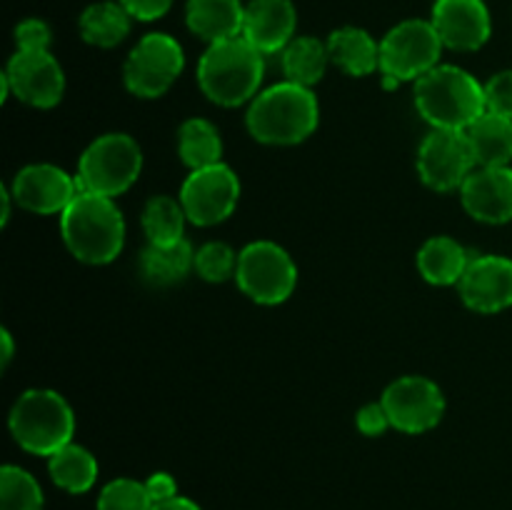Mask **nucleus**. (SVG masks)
<instances>
[{"instance_id":"f257e3e1","label":"nucleus","mask_w":512,"mask_h":510,"mask_svg":"<svg viewBox=\"0 0 512 510\" xmlns=\"http://www.w3.org/2000/svg\"><path fill=\"white\" fill-rule=\"evenodd\" d=\"M250 135L265 145H298L315 133L320 123L318 98L298 83L273 85L250 103L245 115Z\"/></svg>"},{"instance_id":"f03ea898","label":"nucleus","mask_w":512,"mask_h":510,"mask_svg":"<svg viewBox=\"0 0 512 510\" xmlns=\"http://www.w3.org/2000/svg\"><path fill=\"white\" fill-rule=\"evenodd\" d=\"M60 235L78 260L88 265L113 263L125 245V220L113 198L78 193L60 213Z\"/></svg>"},{"instance_id":"7ed1b4c3","label":"nucleus","mask_w":512,"mask_h":510,"mask_svg":"<svg viewBox=\"0 0 512 510\" xmlns=\"http://www.w3.org/2000/svg\"><path fill=\"white\" fill-rule=\"evenodd\" d=\"M265 55L243 35L208 45L198 63V85L223 108L253 103L265 78Z\"/></svg>"},{"instance_id":"20e7f679","label":"nucleus","mask_w":512,"mask_h":510,"mask_svg":"<svg viewBox=\"0 0 512 510\" xmlns=\"http://www.w3.org/2000/svg\"><path fill=\"white\" fill-rule=\"evenodd\" d=\"M415 108L440 130H468L485 113V85L458 65H438L415 80Z\"/></svg>"},{"instance_id":"39448f33","label":"nucleus","mask_w":512,"mask_h":510,"mask_svg":"<svg viewBox=\"0 0 512 510\" xmlns=\"http://www.w3.org/2000/svg\"><path fill=\"white\" fill-rule=\"evenodd\" d=\"M10 433L23 450L50 458L73 443V408L55 390H25L10 410Z\"/></svg>"},{"instance_id":"423d86ee","label":"nucleus","mask_w":512,"mask_h":510,"mask_svg":"<svg viewBox=\"0 0 512 510\" xmlns=\"http://www.w3.org/2000/svg\"><path fill=\"white\" fill-rule=\"evenodd\" d=\"M140 170H143L140 145L125 133H105L95 138L80 155L75 183L80 193L118 198L125 190L133 188Z\"/></svg>"},{"instance_id":"0eeeda50","label":"nucleus","mask_w":512,"mask_h":510,"mask_svg":"<svg viewBox=\"0 0 512 510\" xmlns=\"http://www.w3.org/2000/svg\"><path fill=\"white\" fill-rule=\"evenodd\" d=\"M235 283L260 305H278L293 295L298 285V268L288 250L270 240H255L238 253Z\"/></svg>"},{"instance_id":"6e6552de","label":"nucleus","mask_w":512,"mask_h":510,"mask_svg":"<svg viewBox=\"0 0 512 510\" xmlns=\"http://www.w3.org/2000/svg\"><path fill=\"white\" fill-rule=\"evenodd\" d=\"M443 40L430 20H403L380 40V73L400 80H418L440 65Z\"/></svg>"},{"instance_id":"1a4fd4ad","label":"nucleus","mask_w":512,"mask_h":510,"mask_svg":"<svg viewBox=\"0 0 512 510\" xmlns=\"http://www.w3.org/2000/svg\"><path fill=\"white\" fill-rule=\"evenodd\" d=\"M183 68L185 53L178 40L168 33H148L125 60V88L138 98H160L180 78Z\"/></svg>"},{"instance_id":"9d476101","label":"nucleus","mask_w":512,"mask_h":510,"mask_svg":"<svg viewBox=\"0 0 512 510\" xmlns=\"http://www.w3.org/2000/svg\"><path fill=\"white\" fill-rule=\"evenodd\" d=\"M478 168L473 145L465 130L433 128L418 148V175L438 193L463 188L468 175Z\"/></svg>"},{"instance_id":"9b49d317","label":"nucleus","mask_w":512,"mask_h":510,"mask_svg":"<svg viewBox=\"0 0 512 510\" xmlns=\"http://www.w3.org/2000/svg\"><path fill=\"white\" fill-rule=\"evenodd\" d=\"M240 200V180L225 163L190 170L180 188V205L190 223L218 225L230 218Z\"/></svg>"},{"instance_id":"f8f14e48","label":"nucleus","mask_w":512,"mask_h":510,"mask_svg":"<svg viewBox=\"0 0 512 510\" xmlns=\"http://www.w3.org/2000/svg\"><path fill=\"white\" fill-rule=\"evenodd\" d=\"M380 403L388 413L390 425L400 433L410 435L433 430L445 413L443 390L423 375H405V378L393 380L385 388Z\"/></svg>"},{"instance_id":"ddd939ff","label":"nucleus","mask_w":512,"mask_h":510,"mask_svg":"<svg viewBox=\"0 0 512 510\" xmlns=\"http://www.w3.org/2000/svg\"><path fill=\"white\" fill-rule=\"evenodd\" d=\"M10 90L33 108H55L65 93V73L50 50H15L5 68Z\"/></svg>"},{"instance_id":"4468645a","label":"nucleus","mask_w":512,"mask_h":510,"mask_svg":"<svg viewBox=\"0 0 512 510\" xmlns=\"http://www.w3.org/2000/svg\"><path fill=\"white\" fill-rule=\"evenodd\" d=\"M10 193H13L15 203L28 213L53 215L63 213L80 190L75 175H68L55 165L35 163L18 170L13 185H10Z\"/></svg>"},{"instance_id":"2eb2a0df","label":"nucleus","mask_w":512,"mask_h":510,"mask_svg":"<svg viewBox=\"0 0 512 510\" xmlns=\"http://www.w3.org/2000/svg\"><path fill=\"white\" fill-rule=\"evenodd\" d=\"M460 298L475 313H500L512 305V260L503 255H475L458 283Z\"/></svg>"},{"instance_id":"dca6fc26","label":"nucleus","mask_w":512,"mask_h":510,"mask_svg":"<svg viewBox=\"0 0 512 510\" xmlns=\"http://www.w3.org/2000/svg\"><path fill=\"white\" fill-rule=\"evenodd\" d=\"M430 23L450 50H480L490 40L493 20L483 0H435Z\"/></svg>"},{"instance_id":"f3484780","label":"nucleus","mask_w":512,"mask_h":510,"mask_svg":"<svg viewBox=\"0 0 512 510\" xmlns=\"http://www.w3.org/2000/svg\"><path fill=\"white\" fill-rule=\"evenodd\" d=\"M460 200L470 218L500 225L512 220V168L478 165L460 188Z\"/></svg>"},{"instance_id":"a211bd4d","label":"nucleus","mask_w":512,"mask_h":510,"mask_svg":"<svg viewBox=\"0 0 512 510\" xmlns=\"http://www.w3.org/2000/svg\"><path fill=\"white\" fill-rule=\"evenodd\" d=\"M298 13L290 0H250L245 5L243 38L263 55L283 53L295 38Z\"/></svg>"},{"instance_id":"6ab92c4d","label":"nucleus","mask_w":512,"mask_h":510,"mask_svg":"<svg viewBox=\"0 0 512 510\" xmlns=\"http://www.w3.org/2000/svg\"><path fill=\"white\" fill-rule=\"evenodd\" d=\"M185 23L208 45L243 35L245 5L240 0H188Z\"/></svg>"},{"instance_id":"aec40b11","label":"nucleus","mask_w":512,"mask_h":510,"mask_svg":"<svg viewBox=\"0 0 512 510\" xmlns=\"http://www.w3.org/2000/svg\"><path fill=\"white\" fill-rule=\"evenodd\" d=\"M330 63L338 65L353 78L373 75L380 68V45L375 43L373 35L355 25L333 30L328 38Z\"/></svg>"},{"instance_id":"412c9836","label":"nucleus","mask_w":512,"mask_h":510,"mask_svg":"<svg viewBox=\"0 0 512 510\" xmlns=\"http://www.w3.org/2000/svg\"><path fill=\"white\" fill-rule=\"evenodd\" d=\"M473 255H468L463 243L448 235H435L418 250V270L428 283L455 285L463 280Z\"/></svg>"},{"instance_id":"4be33fe9","label":"nucleus","mask_w":512,"mask_h":510,"mask_svg":"<svg viewBox=\"0 0 512 510\" xmlns=\"http://www.w3.org/2000/svg\"><path fill=\"white\" fill-rule=\"evenodd\" d=\"M195 270V250L188 240L175 245H150L140 255V273L155 288H168L188 278Z\"/></svg>"},{"instance_id":"5701e85b","label":"nucleus","mask_w":512,"mask_h":510,"mask_svg":"<svg viewBox=\"0 0 512 510\" xmlns=\"http://www.w3.org/2000/svg\"><path fill=\"white\" fill-rule=\"evenodd\" d=\"M470 145L478 165H510L512 160V120L485 110L468 130Z\"/></svg>"},{"instance_id":"b1692460","label":"nucleus","mask_w":512,"mask_h":510,"mask_svg":"<svg viewBox=\"0 0 512 510\" xmlns=\"http://www.w3.org/2000/svg\"><path fill=\"white\" fill-rule=\"evenodd\" d=\"M280 63H283V73L290 83L313 88L315 83L323 80L325 68L330 63L328 43L313 38V35H300L285 45Z\"/></svg>"},{"instance_id":"393cba45","label":"nucleus","mask_w":512,"mask_h":510,"mask_svg":"<svg viewBox=\"0 0 512 510\" xmlns=\"http://www.w3.org/2000/svg\"><path fill=\"white\" fill-rule=\"evenodd\" d=\"M130 18L128 10L120 3H93L83 10L80 15V35L85 43L95 45V48H115L123 43L130 33Z\"/></svg>"},{"instance_id":"a878e982","label":"nucleus","mask_w":512,"mask_h":510,"mask_svg":"<svg viewBox=\"0 0 512 510\" xmlns=\"http://www.w3.org/2000/svg\"><path fill=\"white\" fill-rule=\"evenodd\" d=\"M50 478L68 493H88L98 480V460L83 445L68 443L48 460Z\"/></svg>"},{"instance_id":"bb28decb","label":"nucleus","mask_w":512,"mask_h":510,"mask_svg":"<svg viewBox=\"0 0 512 510\" xmlns=\"http://www.w3.org/2000/svg\"><path fill=\"white\" fill-rule=\"evenodd\" d=\"M178 153L180 160L190 170L208 168V165L223 163V140L218 128L205 118H190L178 130Z\"/></svg>"},{"instance_id":"cd10ccee","label":"nucleus","mask_w":512,"mask_h":510,"mask_svg":"<svg viewBox=\"0 0 512 510\" xmlns=\"http://www.w3.org/2000/svg\"><path fill=\"white\" fill-rule=\"evenodd\" d=\"M185 215L180 200L170 195H155L145 203L143 210V230L148 235L150 245H175L180 243L185 233Z\"/></svg>"},{"instance_id":"c85d7f7f","label":"nucleus","mask_w":512,"mask_h":510,"mask_svg":"<svg viewBox=\"0 0 512 510\" xmlns=\"http://www.w3.org/2000/svg\"><path fill=\"white\" fill-rule=\"evenodd\" d=\"M0 510H43V490L28 470L18 465L0 470Z\"/></svg>"},{"instance_id":"c756f323","label":"nucleus","mask_w":512,"mask_h":510,"mask_svg":"<svg viewBox=\"0 0 512 510\" xmlns=\"http://www.w3.org/2000/svg\"><path fill=\"white\" fill-rule=\"evenodd\" d=\"M145 483L133 478H115L100 490L98 510H153Z\"/></svg>"},{"instance_id":"7c9ffc66","label":"nucleus","mask_w":512,"mask_h":510,"mask_svg":"<svg viewBox=\"0 0 512 510\" xmlns=\"http://www.w3.org/2000/svg\"><path fill=\"white\" fill-rule=\"evenodd\" d=\"M235 270H238V253L228 243L213 240L195 250V273L208 283H223V280L235 278Z\"/></svg>"},{"instance_id":"2f4dec72","label":"nucleus","mask_w":512,"mask_h":510,"mask_svg":"<svg viewBox=\"0 0 512 510\" xmlns=\"http://www.w3.org/2000/svg\"><path fill=\"white\" fill-rule=\"evenodd\" d=\"M485 108L512 120V70L495 73L485 83Z\"/></svg>"},{"instance_id":"473e14b6","label":"nucleus","mask_w":512,"mask_h":510,"mask_svg":"<svg viewBox=\"0 0 512 510\" xmlns=\"http://www.w3.org/2000/svg\"><path fill=\"white\" fill-rule=\"evenodd\" d=\"M50 43H53V33H50L45 20L28 18L15 25V45H18V50H50Z\"/></svg>"},{"instance_id":"72a5a7b5","label":"nucleus","mask_w":512,"mask_h":510,"mask_svg":"<svg viewBox=\"0 0 512 510\" xmlns=\"http://www.w3.org/2000/svg\"><path fill=\"white\" fill-rule=\"evenodd\" d=\"M355 425H358L360 433L368 435V438H375V435H383L385 430L393 428V425H390L388 413H385L383 403L363 405V408L358 410V415H355Z\"/></svg>"},{"instance_id":"f704fd0d","label":"nucleus","mask_w":512,"mask_h":510,"mask_svg":"<svg viewBox=\"0 0 512 510\" xmlns=\"http://www.w3.org/2000/svg\"><path fill=\"white\" fill-rule=\"evenodd\" d=\"M118 3L128 10L133 20L150 23V20L163 18L170 10V5H173V0H118Z\"/></svg>"},{"instance_id":"c9c22d12","label":"nucleus","mask_w":512,"mask_h":510,"mask_svg":"<svg viewBox=\"0 0 512 510\" xmlns=\"http://www.w3.org/2000/svg\"><path fill=\"white\" fill-rule=\"evenodd\" d=\"M145 488H148L153 505L168 503V500L178 498V483H175V478L170 473H153L145 480Z\"/></svg>"},{"instance_id":"e433bc0d","label":"nucleus","mask_w":512,"mask_h":510,"mask_svg":"<svg viewBox=\"0 0 512 510\" xmlns=\"http://www.w3.org/2000/svg\"><path fill=\"white\" fill-rule=\"evenodd\" d=\"M153 510H200V505L193 503V500H190V498H183V495H178V498L168 500V503L155 505Z\"/></svg>"},{"instance_id":"4c0bfd02","label":"nucleus","mask_w":512,"mask_h":510,"mask_svg":"<svg viewBox=\"0 0 512 510\" xmlns=\"http://www.w3.org/2000/svg\"><path fill=\"white\" fill-rule=\"evenodd\" d=\"M0 340H3V368H8L10 358H13V335L8 330H0Z\"/></svg>"},{"instance_id":"58836bf2","label":"nucleus","mask_w":512,"mask_h":510,"mask_svg":"<svg viewBox=\"0 0 512 510\" xmlns=\"http://www.w3.org/2000/svg\"><path fill=\"white\" fill-rule=\"evenodd\" d=\"M0 198H3V215H0V223H8L10 218V198H13V193H10L8 188H3V193H0Z\"/></svg>"}]
</instances>
